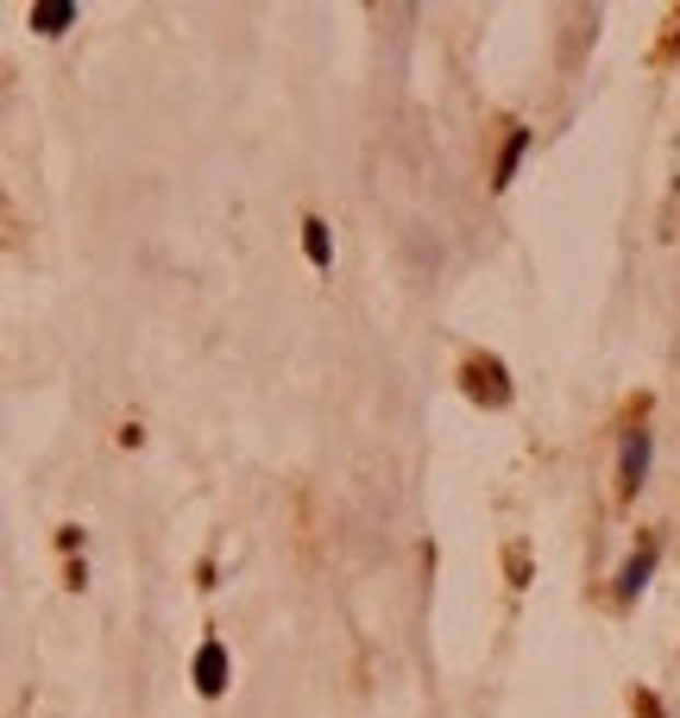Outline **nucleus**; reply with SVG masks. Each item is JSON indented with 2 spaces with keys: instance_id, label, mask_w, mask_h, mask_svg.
Here are the masks:
<instances>
[{
  "instance_id": "0eeeda50",
  "label": "nucleus",
  "mask_w": 680,
  "mask_h": 718,
  "mask_svg": "<svg viewBox=\"0 0 680 718\" xmlns=\"http://www.w3.org/2000/svg\"><path fill=\"white\" fill-rule=\"evenodd\" d=\"M523 146H529V132L517 127V132H510V146H504V158H498V183H510V171H517V158H523Z\"/></svg>"
},
{
  "instance_id": "f03ea898",
  "label": "nucleus",
  "mask_w": 680,
  "mask_h": 718,
  "mask_svg": "<svg viewBox=\"0 0 680 718\" xmlns=\"http://www.w3.org/2000/svg\"><path fill=\"white\" fill-rule=\"evenodd\" d=\"M196 687L201 693H221L227 687V649H221V642H201V649H196Z\"/></svg>"
},
{
  "instance_id": "423d86ee",
  "label": "nucleus",
  "mask_w": 680,
  "mask_h": 718,
  "mask_svg": "<svg viewBox=\"0 0 680 718\" xmlns=\"http://www.w3.org/2000/svg\"><path fill=\"white\" fill-rule=\"evenodd\" d=\"M302 246H309V265H322V271H327L334 246H327V228H322V221H302Z\"/></svg>"
},
{
  "instance_id": "7ed1b4c3",
  "label": "nucleus",
  "mask_w": 680,
  "mask_h": 718,
  "mask_svg": "<svg viewBox=\"0 0 680 718\" xmlns=\"http://www.w3.org/2000/svg\"><path fill=\"white\" fill-rule=\"evenodd\" d=\"M643 473H649V436H643V429H630V436H624V491L643 486Z\"/></svg>"
},
{
  "instance_id": "39448f33",
  "label": "nucleus",
  "mask_w": 680,
  "mask_h": 718,
  "mask_svg": "<svg viewBox=\"0 0 680 718\" xmlns=\"http://www.w3.org/2000/svg\"><path fill=\"white\" fill-rule=\"evenodd\" d=\"M70 20H76V7H70V0H45V7H32V26L45 32V38H50V32H64Z\"/></svg>"
},
{
  "instance_id": "6e6552de",
  "label": "nucleus",
  "mask_w": 680,
  "mask_h": 718,
  "mask_svg": "<svg viewBox=\"0 0 680 718\" xmlns=\"http://www.w3.org/2000/svg\"><path fill=\"white\" fill-rule=\"evenodd\" d=\"M630 706H636V713H643V718H661V706H655V693H643V687L630 693Z\"/></svg>"
},
{
  "instance_id": "20e7f679",
  "label": "nucleus",
  "mask_w": 680,
  "mask_h": 718,
  "mask_svg": "<svg viewBox=\"0 0 680 718\" xmlns=\"http://www.w3.org/2000/svg\"><path fill=\"white\" fill-rule=\"evenodd\" d=\"M649 567H655V542L643 548V555H630V561H624V574H618V592H624V599H636V592L649 587Z\"/></svg>"
},
{
  "instance_id": "f257e3e1",
  "label": "nucleus",
  "mask_w": 680,
  "mask_h": 718,
  "mask_svg": "<svg viewBox=\"0 0 680 718\" xmlns=\"http://www.w3.org/2000/svg\"><path fill=\"white\" fill-rule=\"evenodd\" d=\"M460 379H466V397H479V404H510V379H504V366L492 354H473L466 366H460Z\"/></svg>"
}]
</instances>
